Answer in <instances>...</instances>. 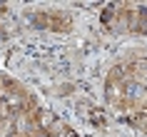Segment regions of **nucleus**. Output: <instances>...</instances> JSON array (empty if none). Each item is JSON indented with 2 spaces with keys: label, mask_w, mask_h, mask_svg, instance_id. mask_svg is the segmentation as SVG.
<instances>
[{
  "label": "nucleus",
  "mask_w": 147,
  "mask_h": 137,
  "mask_svg": "<svg viewBox=\"0 0 147 137\" xmlns=\"http://www.w3.org/2000/svg\"><path fill=\"white\" fill-rule=\"evenodd\" d=\"M62 137H78V135H75L72 130H62Z\"/></svg>",
  "instance_id": "f03ea898"
},
{
  "label": "nucleus",
  "mask_w": 147,
  "mask_h": 137,
  "mask_svg": "<svg viewBox=\"0 0 147 137\" xmlns=\"http://www.w3.org/2000/svg\"><path fill=\"white\" fill-rule=\"evenodd\" d=\"M40 122H42L40 125L42 130H55L57 127V117H53L50 112H40Z\"/></svg>",
  "instance_id": "f257e3e1"
}]
</instances>
